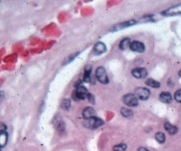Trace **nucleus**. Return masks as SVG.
Here are the masks:
<instances>
[{
    "label": "nucleus",
    "mask_w": 181,
    "mask_h": 151,
    "mask_svg": "<svg viewBox=\"0 0 181 151\" xmlns=\"http://www.w3.org/2000/svg\"><path fill=\"white\" fill-rule=\"evenodd\" d=\"M88 89L83 86H80L76 87V91L73 93V99L76 101H80V100H84L86 98H88Z\"/></svg>",
    "instance_id": "1"
},
{
    "label": "nucleus",
    "mask_w": 181,
    "mask_h": 151,
    "mask_svg": "<svg viewBox=\"0 0 181 151\" xmlns=\"http://www.w3.org/2000/svg\"><path fill=\"white\" fill-rule=\"evenodd\" d=\"M96 78L100 83L104 84V85L109 83V78H108L107 71H106L104 67H99V68H96Z\"/></svg>",
    "instance_id": "2"
},
{
    "label": "nucleus",
    "mask_w": 181,
    "mask_h": 151,
    "mask_svg": "<svg viewBox=\"0 0 181 151\" xmlns=\"http://www.w3.org/2000/svg\"><path fill=\"white\" fill-rule=\"evenodd\" d=\"M123 101L124 105H126L129 107H135L139 105V100L137 96L134 94H126L123 97Z\"/></svg>",
    "instance_id": "3"
},
{
    "label": "nucleus",
    "mask_w": 181,
    "mask_h": 151,
    "mask_svg": "<svg viewBox=\"0 0 181 151\" xmlns=\"http://www.w3.org/2000/svg\"><path fill=\"white\" fill-rule=\"evenodd\" d=\"M103 124H104L103 120H101L97 117H94L92 119L87 120V121L84 123L86 127L89 128V129H96V128L100 127V126H102Z\"/></svg>",
    "instance_id": "4"
},
{
    "label": "nucleus",
    "mask_w": 181,
    "mask_h": 151,
    "mask_svg": "<svg viewBox=\"0 0 181 151\" xmlns=\"http://www.w3.org/2000/svg\"><path fill=\"white\" fill-rule=\"evenodd\" d=\"M134 94L137 96L138 99H141L142 101L147 100L150 95V92L148 88L145 87H138L134 90Z\"/></svg>",
    "instance_id": "5"
},
{
    "label": "nucleus",
    "mask_w": 181,
    "mask_h": 151,
    "mask_svg": "<svg viewBox=\"0 0 181 151\" xmlns=\"http://www.w3.org/2000/svg\"><path fill=\"white\" fill-rule=\"evenodd\" d=\"M180 14H181V4L170 7L168 9H166L165 11L162 12V15H166V16L177 15H180Z\"/></svg>",
    "instance_id": "6"
},
{
    "label": "nucleus",
    "mask_w": 181,
    "mask_h": 151,
    "mask_svg": "<svg viewBox=\"0 0 181 151\" xmlns=\"http://www.w3.org/2000/svg\"><path fill=\"white\" fill-rule=\"evenodd\" d=\"M132 75L135 78L142 79V78H145L147 77L148 72H147V69L144 68H136L132 70Z\"/></svg>",
    "instance_id": "7"
},
{
    "label": "nucleus",
    "mask_w": 181,
    "mask_h": 151,
    "mask_svg": "<svg viewBox=\"0 0 181 151\" xmlns=\"http://www.w3.org/2000/svg\"><path fill=\"white\" fill-rule=\"evenodd\" d=\"M130 49H131V50H133V52H134L142 53L145 50V46L142 42L138 41H134L131 42Z\"/></svg>",
    "instance_id": "8"
},
{
    "label": "nucleus",
    "mask_w": 181,
    "mask_h": 151,
    "mask_svg": "<svg viewBox=\"0 0 181 151\" xmlns=\"http://www.w3.org/2000/svg\"><path fill=\"white\" fill-rule=\"evenodd\" d=\"M107 52V46L103 42H97L94 46V53L96 55H100Z\"/></svg>",
    "instance_id": "9"
},
{
    "label": "nucleus",
    "mask_w": 181,
    "mask_h": 151,
    "mask_svg": "<svg viewBox=\"0 0 181 151\" xmlns=\"http://www.w3.org/2000/svg\"><path fill=\"white\" fill-rule=\"evenodd\" d=\"M82 115L84 119L89 120L96 117V111L92 107H86L82 112Z\"/></svg>",
    "instance_id": "10"
},
{
    "label": "nucleus",
    "mask_w": 181,
    "mask_h": 151,
    "mask_svg": "<svg viewBox=\"0 0 181 151\" xmlns=\"http://www.w3.org/2000/svg\"><path fill=\"white\" fill-rule=\"evenodd\" d=\"M159 99L161 102L164 103V104H170L172 102V95L170 94V93L169 92H162L161 93L160 96H159Z\"/></svg>",
    "instance_id": "11"
},
{
    "label": "nucleus",
    "mask_w": 181,
    "mask_h": 151,
    "mask_svg": "<svg viewBox=\"0 0 181 151\" xmlns=\"http://www.w3.org/2000/svg\"><path fill=\"white\" fill-rule=\"evenodd\" d=\"M136 23V21L134 20H130V21H126V22H123L122 23H119V24H116L115 27H113V30H122L123 28H125V27H128V26H132V25L135 24Z\"/></svg>",
    "instance_id": "12"
},
{
    "label": "nucleus",
    "mask_w": 181,
    "mask_h": 151,
    "mask_svg": "<svg viewBox=\"0 0 181 151\" xmlns=\"http://www.w3.org/2000/svg\"><path fill=\"white\" fill-rule=\"evenodd\" d=\"M164 128H165V130L169 132V134H170V135L176 134V133L177 132V131H178V129L176 127V126L172 125V124L169 123V122H165Z\"/></svg>",
    "instance_id": "13"
},
{
    "label": "nucleus",
    "mask_w": 181,
    "mask_h": 151,
    "mask_svg": "<svg viewBox=\"0 0 181 151\" xmlns=\"http://www.w3.org/2000/svg\"><path fill=\"white\" fill-rule=\"evenodd\" d=\"M130 45H131V41H130V39L129 38H124L120 42V45H119V48L122 49V50H125L126 49L130 48Z\"/></svg>",
    "instance_id": "14"
},
{
    "label": "nucleus",
    "mask_w": 181,
    "mask_h": 151,
    "mask_svg": "<svg viewBox=\"0 0 181 151\" xmlns=\"http://www.w3.org/2000/svg\"><path fill=\"white\" fill-rule=\"evenodd\" d=\"M145 83H146V85H147L148 86H150V87H152V88H160V87H161V83L158 82V81H156V80L152 79V78L147 79Z\"/></svg>",
    "instance_id": "15"
},
{
    "label": "nucleus",
    "mask_w": 181,
    "mask_h": 151,
    "mask_svg": "<svg viewBox=\"0 0 181 151\" xmlns=\"http://www.w3.org/2000/svg\"><path fill=\"white\" fill-rule=\"evenodd\" d=\"M121 113L125 118H131L134 115V112L130 108H122L121 109Z\"/></svg>",
    "instance_id": "16"
},
{
    "label": "nucleus",
    "mask_w": 181,
    "mask_h": 151,
    "mask_svg": "<svg viewBox=\"0 0 181 151\" xmlns=\"http://www.w3.org/2000/svg\"><path fill=\"white\" fill-rule=\"evenodd\" d=\"M155 139H156L160 144H163L166 140V136L163 132H157L155 134Z\"/></svg>",
    "instance_id": "17"
},
{
    "label": "nucleus",
    "mask_w": 181,
    "mask_h": 151,
    "mask_svg": "<svg viewBox=\"0 0 181 151\" xmlns=\"http://www.w3.org/2000/svg\"><path fill=\"white\" fill-rule=\"evenodd\" d=\"M8 139V135L7 132L0 134V147H3L7 145Z\"/></svg>",
    "instance_id": "18"
},
{
    "label": "nucleus",
    "mask_w": 181,
    "mask_h": 151,
    "mask_svg": "<svg viewBox=\"0 0 181 151\" xmlns=\"http://www.w3.org/2000/svg\"><path fill=\"white\" fill-rule=\"evenodd\" d=\"M71 106V101L69 99H64L62 102H61V108L63 110L68 111Z\"/></svg>",
    "instance_id": "19"
},
{
    "label": "nucleus",
    "mask_w": 181,
    "mask_h": 151,
    "mask_svg": "<svg viewBox=\"0 0 181 151\" xmlns=\"http://www.w3.org/2000/svg\"><path fill=\"white\" fill-rule=\"evenodd\" d=\"M126 148H127V146L125 144L122 143V144H118V145L115 146L113 147V150L114 151H125Z\"/></svg>",
    "instance_id": "20"
},
{
    "label": "nucleus",
    "mask_w": 181,
    "mask_h": 151,
    "mask_svg": "<svg viewBox=\"0 0 181 151\" xmlns=\"http://www.w3.org/2000/svg\"><path fill=\"white\" fill-rule=\"evenodd\" d=\"M174 99L177 103H181V89H178L177 91H176L174 94Z\"/></svg>",
    "instance_id": "21"
},
{
    "label": "nucleus",
    "mask_w": 181,
    "mask_h": 151,
    "mask_svg": "<svg viewBox=\"0 0 181 151\" xmlns=\"http://www.w3.org/2000/svg\"><path fill=\"white\" fill-rule=\"evenodd\" d=\"M7 131V125L3 122H0V134L5 133Z\"/></svg>",
    "instance_id": "22"
},
{
    "label": "nucleus",
    "mask_w": 181,
    "mask_h": 151,
    "mask_svg": "<svg viewBox=\"0 0 181 151\" xmlns=\"http://www.w3.org/2000/svg\"><path fill=\"white\" fill-rule=\"evenodd\" d=\"M89 102L91 103V104H95V96L92 94H88V98H87Z\"/></svg>",
    "instance_id": "23"
},
{
    "label": "nucleus",
    "mask_w": 181,
    "mask_h": 151,
    "mask_svg": "<svg viewBox=\"0 0 181 151\" xmlns=\"http://www.w3.org/2000/svg\"><path fill=\"white\" fill-rule=\"evenodd\" d=\"M4 92L3 91H0V103H1V101L3 100V98H4Z\"/></svg>",
    "instance_id": "24"
},
{
    "label": "nucleus",
    "mask_w": 181,
    "mask_h": 151,
    "mask_svg": "<svg viewBox=\"0 0 181 151\" xmlns=\"http://www.w3.org/2000/svg\"><path fill=\"white\" fill-rule=\"evenodd\" d=\"M138 151H150V150H148L146 147H139V148H138Z\"/></svg>",
    "instance_id": "25"
},
{
    "label": "nucleus",
    "mask_w": 181,
    "mask_h": 151,
    "mask_svg": "<svg viewBox=\"0 0 181 151\" xmlns=\"http://www.w3.org/2000/svg\"><path fill=\"white\" fill-rule=\"evenodd\" d=\"M178 76H179V77L181 78V70H180V71L178 72Z\"/></svg>",
    "instance_id": "26"
},
{
    "label": "nucleus",
    "mask_w": 181,
    "mask_h": 151,
    "mask_svg": "<svg viewBox=\"0 0 181 151\" xmlns=\"http://www.w3.org/2000/svg\"><path fill=\"white\" fill-rule=\"evenodd\" d=\"M0 151H1V147H0Z\"/></svg>",
    "instance_id": "27"
}]
</instances>
